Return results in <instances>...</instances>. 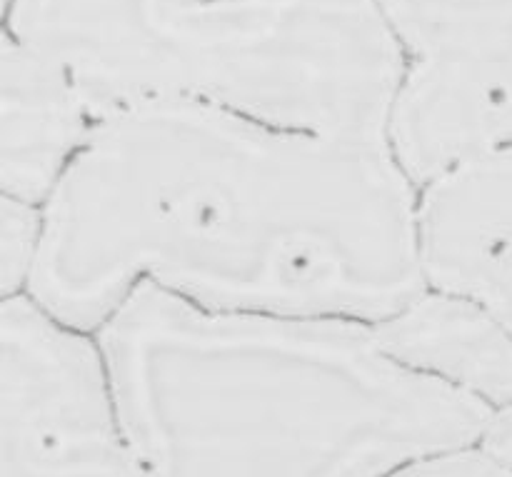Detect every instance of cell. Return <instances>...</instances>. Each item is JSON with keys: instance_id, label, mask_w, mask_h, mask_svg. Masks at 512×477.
I'll return each instance as SVG.
<instances>
[{"instance_id": "obj_1", "label": "cell", "mask_w": 512, "mask_h": 477, "mask_svg": "<svg viewBox=\"0 0 512 477\" xmlns=\"http://www.w3.org/2000/svg\"><path fill=\"white\" fill-rule=\"evenodd\" d=\"M418 208L388 138L135 103L43 205L23 295L83 333L140 285L218 313L378 325L428 290Z\"/></svg>"}, {"instance_id": "obj_2", "label": "cell", "mask_w": 512, "mask_h": 477, "mask_svg": "<svg viewBox=\"0 0 512 477\" xmlns=\"http://www.w3.org/2000/svg\"><path fill=\"white\" fill-rule=\"evenodd\" d=\"M95 340L148 477H390L480 445L493 415L353 320L218 313L140 285Z\"/></svg>"}, {"instance_id": "obj_3", "label": "cell", "mask_w": 512, "mask_h": 477, "mask_svg": "<svg viewBox=\"0 0 512 477\" xmlns=\"http://www.w3.org/2000/svg\"><path fill=\"white\" fill-rule=\"evenodd\" d=\"M100 120L153 100L278 128L385 138L405 55L378 0H3Z\"/></svg>"}, {"instance_id": "obj_4", "label": "cell", "mask_w": 512, "mask_h": 477, "mask_svg": "<svg viewBox=\"0 0 512 477\" xmlns=\"http://www.w3.org/2000/svg\"><path fill=\"white\" fill-rule=\"evenodd\" d=\"M0 358L3 477H148L98 340L15 295L0 315Z\"/></svg>"}, {"instance_id": "obj_5", "label": "cell", "mask_w": 512, "mask_h": 477, "mask_svg": "<svg viewBox=\"0 0 512 477\" xmlns=\"http://www.w3.org/2000/svg\"><path fill=\"white\" fill-rule=\"evenodd\" d=\"M418 215L428 288L473 300L512 333V150L420 188Z\"/></svg>"}, {"instance_id": "obj_6", "label": "cell", "mask_w": 512, "mask_h": 477, "mask_svg": "<svg viewBox=\"0 0 512 477\" xmlns=\"http://www.w3.org/2000/svg\"><path fill=\"white\" fill-rule=\"evenodd\" d=\"M98 123L83 90L55 60L3 35L0 185L5 198L43 208Z\"/></svg>"}, {"instance_id": "obj_7", "label": "cell", "mask_w": 512, "mask_h": 477, "mask_svg": "<svg viewBox=\"0 0 512 477\" xmlns=\"http://www.w3.org/2000/svg\"><path fill=\"white\" fill-rule=\"evenodd\" d=\"M375 330L410 368L490 410L512 403V333L473 300L428 288Z\"/></svg>"}, {"instance_id": "obj_8", "label": "cell", "mask_w": 512, "mask_h": 477, "mask_svg": "<svg viewBox=\"0 0 512 477\" xmlns=\"http://www.w3.org/2000/svg\"><path fill=\"white\" fill-rule=\"evenodd\" d=\"M405 63H480L512 53V0H378Z\"/></svg>"}, {"instance_id": "obj_9", "label": "cell", "mask_w": 512, "mask_h": 477, "mask_svg": "<svg viewBox=\"0 0 512 477\" xmlns=\"http://www.w3.org/2000/svg\"><path fill=\"white\" fill-rule=\"evenodd\" d=\"M43 233V208L5 198L0 205V285L5 298L23 295Z\"/></svg>"}, {"instance_id": "obj_10", "label": "cell", "mask_w": 512, "mask_h": 477, "mask_svg": "<svg viewBox=\"0 0 512 477\" xmlns=\"http://www.w3.org/2000/svg\"><path fill=\"white\" fill-rule=\"evenodd\" d=\"M390 477H512V473L480 445H475L415 463Z\"/></svg>"}, {"instance_id": "obj_11", "label": "cell", "mask_w": 512, "mask_h": 477, "mask_svg": "<svg viewBox=\"0 0 512 477\" xmlns=\"http://www.w3.org/2000/svg\"><path fill=\"white\" fill-rule=\"evenodd\" d=\"M480 448L512 473V403L493 410L483 440H480Z\"/></svg>"}]
</instances>
